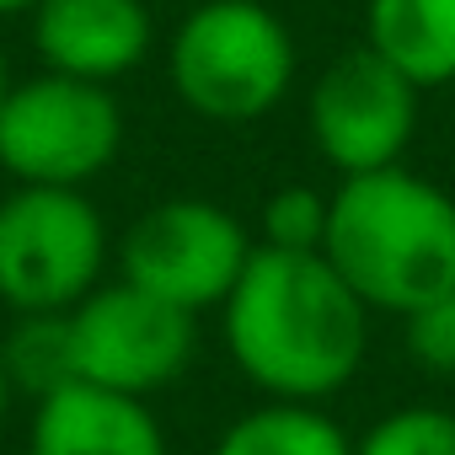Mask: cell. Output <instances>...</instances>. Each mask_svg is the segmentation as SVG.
Instances as JSON below:
<instances>
[{"instance_id": "cell-1", "label": "cell", "mask_w": 455, "mask_h": 455, "mask_svg": "<svg viewBox=\"0 0 455 455\" xmlns=\"http://www.w3.org/2000/svg\"><path fill=\"white\" fill-rule=\"evenodd\" d=\"M370 316L375 311L322 252L258 247L220 306V338L247 386L268 402L322 407L364 370Z\"/></svg>"}, {"instance_id": "cell-2", "label": "cell", "mask_w": 455, "mask_h": 455, "mask_svg": "<svg viewBox=\"0 0 455 455\" xmlns=\"http://www.w3.org/2000/svg\"><path fill=\"white\" fill-rule=\"evenodd\" d=\"M322 258L380 316H412L455 290V198L407 166L343 177L327 193Z\"/></svg>"}, {"instance_id": "cell-3", "label": "cell", "mask_w": 455, "mask_h": 455, "mask_svg": "<svg viewBox=\"0 0 455 455\" xmlns=\"http://www.w3.org/2000/svg\"><path fill=\"white\" fill-rule=\"evenodd\" d=\"M300 49L268 0H198L166 38V81L177 102L214 124H263L295 86Z\"/></svg>"}, {"instance_id": "cell-4", "label": "cell", "mask_w": 455, "mask_h": 455, "mask_svg": "<svg viewBox=\"0 0 455 455\" xmlns=\"http://www.w3.org/2000/svg\"><path fill=\"white\" fill-rule=\"evenodd\" d=\"M113 236L81 188H12L0 198V306L65 316L108 284Z\"/></svg>"}, {"instance_id": "cell-5", "label": "cell", "mask_w": 455, "mask_h": 455, "mask_svg": "<svg viewBox=\"0 0 455 455\" xmlns=\"http://www.w3.org/2000/svg\"><path fill=\"white\" fill-rule=\"evenodd\" d=\"M124 150V108L113 86L33 76L12 81L0 102V172L17 188H81L97 182Z\"/></svg>"}, {"instance_id": "cell-6", "label": "cell", "mask_w": 455, "mask_h": 455, "mask_svg": "<svg viewBox=\"0 0 455 455\" xmlns=\"http://www.w3.org/2000/svg\"><path fill=\"white\" fill-rule=\"evenodd\" d=\"M252 252L258 236L225 204L172 193L145 214H134V225L118 236V279L198 316L225 306Z\"/></svg>"}, {"instance_id": "cell-7", "label": "cell", "mask_w": 455, "mask_h": 455, "mask_svg": "<svg viewBox=\"0 0 455 455\" xmlns=\"http://www.w3.org/2000/svg\"><path fill=\"white\" fill-rule=\"evenodd\" d=\"M70 343L76 380L150 402L188 375L198 354V316L134 290L129 279H108L70 311Z\"/></svg>"}, {"instance_id": "cell-8", "label": "cell", "mask_w": 455, "mask_h": 455, "mask_svg": "<svg viewBox=\"0 0 455 455\" xmlns=\"http://www.w3.org/2000/svg\"><path fill=\"white\" fill-rule=\"evenodd\" d=\"M418 86L402 81L375 49H343L306 97V129L316 156L338 177H364L402 166L418 134Z\"/></svg>"}, {"instance_id": "cell-9", "label": "cell", "mask_w": 455, "mask_h": 455, "mask_svg": "<svg viewBox=\"0 0 455 455\" xmlns=\"http://www.w3.org/2000/svg\"><path fill=\"white\" fill-rule=\"evenodd\" d=\"M33 49L54 76L113 86L150 60L156 17L145 0H38Z\"/></svg>"}, {"instance_id": "cell-10", "label": "cell", "mask_w": 455, "mask_h": 455, "mask_svg": "<svg viewBox=\"0 0 455 455\" xmlns=\"http://www.w3.org/2000/svg\"><path fill=\"white\" fill-rule=\"evenodd\" d=\"M28 455H172V444L150 402L76 380L33 407Z\"/></svg>"}, {"instance_id": "cell-11", "label": "cell", "mask_w": 455, "mask_h": 455, "mask_svg": "<svg viewBox=\"0 0 455 455\" xmlns=\"http://www.w3.org/2000/svg\"><path fill=\"white\" fill-rule=\"evenodd\" d=\"M364 49L418 92L455 81V0H364Z\"/></svg>"}, {"instance_id": "cell-12", "label": "cell", "mask_w": 455, "mask_h": 455, "mask_svg": "<svg viewBox=\"0 0 455 455\" xmlns=\"http://www.w3.org/2000/svg\"><path fill=\"white\" fill-rule=\"evenodd\" d=\"M209 455H354V439L322 407L263 402L225 423Z\"/></svg>"}, {"instance_id": "cell-13", "label": "cell", "mask_w": 455, "mask_h": 455, "mask_svg": "<svg viewBox=\"0 0 455 455\" xmlns=\"http://www.w3.org/2000/svg\"><path fill=\"white\" fill-rule=\"evenodd\" d=\"M6 343V370L17 396H54L65 386H76V343H70V311L65 316H17Z\"/></svg>"}, {"instance_id": "cell-14", "label": "cell", "mask_w": 455, "mask_h": 455, "mask_svg": "<svg viewBox=\"0 0 455 455\" xmlns=\"http://www.w3.org/2000/svg\"><path fill=\"white\" fill-rule=\"evenodd\" d=\"M354 455H455V412L434 402L391 407L354 439Z\"/></svg>"}, {"instance_id": "cell-15", "label": "cell", "mask_w": 455, "mask_h": 455, "mask_svg": "<svg viewBox=\"0 0 455 455\" xmlns=\"http://www.w3.org/2000/svg\"><path fill=\"white\" fill-rule=\"evenodd\" d=\"M327 242V193L311 182H284L263 198L258 247L268 252H322Z\"/></svg>"}, {"instance_id": "cell-16", "label": "cell", "mask_w": 455, "mask_h": 455, "mask_svg": "<svg viewBox=\"0 0 455 455\" xmlns=\"http://www.w3.org/2000/svg\"><path fill=\"white\" fill-rule=\"evenodd\" d=\"M402 338H407V354L428 375L455 380V290H444L439 300H428L423 311H412L402 322Z\"/></svg>"}, {"instance_id": "cell-17", "label": "cell", "mask_w": 455, "mask_h": 455, "mask_svg": "<svg viewBox=\"0 0 455 455\" xmlns=\"http://www.w3.org/2000/svg\"><path fill=\"white\" fill-rule=\"evenodd\" d=\"M12 402H17V386H12V370H6V343H0V423H6Z\"/></svg>"}, {"instance_id": "cell-18", "label": "cell", "mask_w": 455, "mask_h": 455, "mask_svg": "<svg viewBox=\"0 0 455 455\" xmlns=\"http://www.w3.org/2000/svg\"><path fill=\"white\" fill-rule=\"evenodd\" d=\"M38 12V0H0V22L6 17H33Z\"/></svg>"}, {"instance_id": "cell-19", "label": "cell", "mask_w": 455, "mask_h": 455, "mask_svg": "<svg viewBox=\"0 0 455 455\" xmlns=\"http://www.w3.org/2000/svg\"><path fill=\"white\" fill-rule=\"evenodd\" d=\"M6 92H12V70H6V54H0V102H6Z\"/></svg>"}]
</instances>
